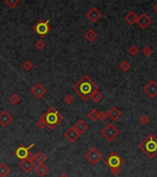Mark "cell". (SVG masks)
<instances>
[{"mask_svg":"<svg viewBox=\"0 0 157 177\" xmlns=\"http://www.w3.org/2000/svg\"><path fill=\"white\" fill-rule=\"evenodd\" d=\"M73 91L79 94V96L83 101H88L91 98V95L93 93V92L98 90V86L93 82L92 79H90L89 76L84 75L74 86Z\"/></svg>","mask_w":157,"mask_h":177,"instance_id":"1","label":"cell"},{"mask_svg":"<svg viewBox=\"0 0 157 177\" xmlns=\"http://www.w3.org/2000/svg\"><path fill=\"white\" fill-rule=\"evenodd\" d=\"M139 148L149 159H154L157 155V137L153 134H150L139 145Z\"/></svg>","mask_w":157,"mask_h":177,"instance_id":"2","label":"cell"},{"mask_svg":"<svg viewBox=\"0 0 157 177\" xmlns=\"http://www.w3.org/2000/svg\"><path fill=\"white\" fill-rule=\"evenodd\" d=\"M42 117L44 119L47 127L50 129H55L58 124L63 120V116L54 107H50Z\"/></svg>","mask_w":157,"mask_h":177,"instance_id":"3","label":"cell"},{"mask_svg":"<svg viewBox=\"0 0 157 177\" xmlns=\"http://www.w3.org/2000/svg\"><path fill=\"white\" fill-rule=\"evenodd\" d=\"M104 163L110 168V170H112L115 168L121 167V165H123V163H124V160L119 156V154L117 152L114 151L106 159Z\"/></svg>","mask_w":157,"mask_h":177,"instance_id":"4","label":"cell"},{"mask_svg":"<svg viewBox=\"0 0 157 177\" xmlns=\"http://www.w3.org/2000/svg\"><path fill=\"white\" fill-rule=\"evenodd\" d=\"M119 133H120L119 130L113 125L112 123H109L108 125L104 127L101 131L102 136L108 141H113L119 135Z\"/></svg>","mask_w":157,"mask_h":177,"instance_id":"5","label":"cell"},{"mask_svg":"<svg viewBox=\"0 0 157 177\" xmlns=\"http://www.w3.org/2000/svg\"><path fill=\"white\" fill-rule=\"evenodd\" d=\"M33 31L39 36L44 37L51 31V26L49 25V20H40L35 25L33 26Z\"/></svg>","mask_w":157,"mask_h":177,"instance_id":"6","label":"cell"},{"mask_svg":"<svg viewBox=\"0 0 157 177\" xmlns=\"http://www.w3.org/2000/svg\"><path fill=\"white\" fill-rule=\"evenodd\" d=\"M102 158H103V154L95 147L91 148L85 154V159L93 165L97 164L102 160Z\"/></svg>","mask_w":157,"mask_h":177,"instance_id":"7","label":"cell"},{"mask_svg":"<svg viewBox=\"0 0 157 177\" xmlns=\"http://www.w3.org/2000/svg\"><path fill=\"white\" fill-rule=\"evenodd\" d=\"M34 146V144H31L29 147H24V146H20L19 148H17L16 150L14 151V154L17 158H19L21 161H23L25 159H28L29 155H30V149L32 148Z\"/></svg>","mask_w":157,"mask_h":177,"instance_id":"8","label":"cell"},{"mask_svg":"<svg viewBox=\"0 0 157 177\" xmlns=\"http://www.w3.org/2000/svg\"><path fill=\"white\" fill-rule=\"evenodd\" d=\"M143 92L150 97V98H155L157 96V82L155 80H151L144 88Z\"/></svg>","mask_w":157,"mask_h":177,"instance_id":"9","label":"cell"},{"mask_svg":"<svg viewBox=\"0 0 157 177\" xmlns=\"http://www.w3.org/2000/svg\"><path fill=\"white\" fill-rule=\"evenodd\" d=\"M31 92L36 99H41V98H43V96L45 95L47 91L41 83H37L31 88Z\"/></svg>","mask_w":157,"mask_h":177,"instance_id":"10","label":"cell"},{"mask_svg":"<svg viewBox=\"0 0 157 177\" xmlns=\"http://www.w3.org/2000/svg\"><path fill=\"white\" fill-rule=\"evenodd\" d=\"M152 22L151 18L145 14V13H142L139 17H138V21H137V23L139 24V26L141 27L142 29L145 30L146 28H148V26Z\"/></svg>","mask_w":157,"mask_h":177,"instance_id":"11","label":"cell"},{"mask_svg":"<svg viewBox=\"0 0 157 177\" xmlns=\"http://www.w3.org/2000/svg\"><path fill=\"white\" fill-rule=\"evenodd\" d=\"M34 167H35V165H34V161L30 160V159H25V160H23L20 163V168L25 173L31 172Z\"/></svg>","mask_w":157,"mask_h":177,"instance_id":"12","label":"cell"},{"mask_svg":"<svg viewBox=\"0 0 157 177\" xmlns=\"http://www.w3.org/2000/svg\"><path fill=\"white\" fill-rule=\"evenodd\" d=\"M12 120H13L12 115L6 110L0 113V125L2 127H8L12 122Z\"/></svg>","mask_w":157,"mask_h":177,"instance_id":"13","label":"cell"},{"mask_svg":"<svg viewBox=\"0 0 157 177\" xmlns=\"http://www.w3.org/2000/svg\"><path fill=\"white\" fill-rule=\"evenodd\" d=\"M64 136H65L66 139H67V141H69L70 143L75 142V141H76V140L79 138V137H80V135L77 133V131L74 129L73 127H71L68 130H67V131L65 132Z\"/></svg>","mask_w":157,"mask_h":177,"instance_id":"14","label":"cell"},{"mask_svg":"<svg viewBox=\"0 0 157 177\" xmlns=\"http://www.w3.org/2000/svg\"><path fill=\"white\" fill-rule=\"evenodd\" d=\"M86 16L92 22H96L102 17V13L96 8H92L88 12H87Z\"/></svg>","mask_w":157,"mask_h":177,"instance_id":"15","label":"cell"},{"mask_svg":"<svg viewBox=\"0 0 157 177\" xmlns=\"http://www.w3.org/2000/svg\"><path fill=\"white\" fill-rule=\"evenodd\" d=\"M73 127L77 131V133L80 136L81 134H83L87 129H88V125H87L84 120L80 119V120L77 121V123L73 126Z\"/></svg>","mask_w":157,"mask_h":177,"instance_id":"16","label":"cell"},{"mask_svg":"<svg viewBox=\"0 0 157 177\" xmlns=\"http://www.w3.org/2000/svg\"><path fill=\"white\" fill-rule=\"evenodd\" d=\"M121 111L117 108V107H116V106H113V107L108 111V113H107V116L112 120V121H116L120 116H121Z\"/></svg>","mask_w":157,"mask_h":177,"instance_id":"17","label":"cell"},{"mask_svg":"<svg viewBox=\"0 0 157 177\" xmlns=\"http://www.w3.org/2000/svg\"><path fill=\"white\" fill-rule=\"evenodd\" d=\"M35 172H36L39 176L43 177V176H44L45 174H47V173L49 172V168H48L45 164H44V163L38 164V165L35 167Z\"/></svg>","mask_w":157,"mask_h":177,"instance_id":"18","label":"cell"},{"mask_svg":"<svg viewBox=\"0 0 157 177\" xmlns=\"http://www.w3.org/2000/svg\"><path fill=\"white\" fill-rule=\"evenodd\" d=\"M125 21H126L129 25H134L135 23H137L138 16L136 15L135 12L130 11V12H129V13L125 16Z\"/></svg>","mask_w":157,"mask_h":177,"instance_id":"19","label":"cell"},{"mask_svg":"<svg viewBox=\"0 0 157 177\" xmlns=\"http://www.w3.org/2000/svg\"><path fill=\"white\" fill-rule=\"evenodd\" d=\"M84 37L86 38L87 41H89L90 43H92L97 38V33L93 29H90L84 33Z\"/></svg>","mask_w":157,"mask_h":177,"instance_id":"20","label":"cell"},{"mask_svg":"<svg viewBox=\"0 0 157 177\" xmlns=\"http://www.w3.org/2000/svg\"><path fill=\"white\" fill-rule=\"evenodd\" d=\"M10 173V168L5 163H0V177H7Z\"/></svg>","mask_w":157,"mask_h":177,"instance_id":"21","label":"cell"},{"mask_svg":"<svg viewBox=\"0 0 157 177\" xmlns=\"http://www.w3.org/2000/svg\"><path fill=\"white\" fill-rule=\"evenodd\" d=\"M46 159H47L46 155L43 151H39L36 155H34L33 160L36 161L39 164H42V163H44L46 161Z\"/></svg>","mask_w":157,"mask_h":177,"instance_id":"22","label":"cell"},{"mask_svg":"<svg viewBox=\"0 0 157 177\" xmlns=\"http://www.w3.org/2000/svg\"><path fill=\"white\" fill-rule=\"evenodd\" d=\"M91 99H92L93 101H95V102H99V101L103 99V94L97 90V91L93 92V93L91 95Z\"/></svg>","mask_w":157,"mask_h":177,"instance_id":"23","label":"cell"},{"mask_svg":"<svg viewBox=\"0 0 157 177\" xmlns=\"http://www.w3.org/2000/svg\"><path fill=\"white\" fill-rule=\"evenodd\" d=\"M9 101L11 104L13 105H16V104H19L21 102V98L18 94H12L10 97H9Z\"/></svg>","mask_w":157,"mask_h":177,"instance_id":"24","label":"cell"},{"mask_svg":"<svg viewBox=\"0 0 157 177\" xmlns=\"http://www.w3.org/2000/svg\"><path fill=\"white\" fill-rule=\"evenodd\" d=\"M98 116H99V113L95 110V109H93L92 111H90V113L88 114V117L92 120V121H97L98 119Z\"/></svg>","mask_w":157,"mask_h":177,"instance_id":"25","label":"cell"},{"mask_svg":"<svg viewBox=\"0 0 157 177\" xmlns=\"http://www.w3.org/2000/svg\"><path fill=\"white\" fill-rule=\"evenodd\" d=\"M19 3L20 0H5V4L10 8H14Z\"/></svg>","mask_w":157,"mask_h":177,"instance_id":"26","label":"cell"},{"mask_svg":"<svg viewBox=\"0 0 157 177\" xmlns=\"http://www.w3.org/2000/svg\"><path fill=\"white\" fill-rule=\"evenodd\" d=\"M130 64L129 63V62H127V61H123L121 64H120V66H119V67H120V69L122 70L123 72H127L128 70H129V68H130Z\"/></svg>","mask_w":157,"mask_h":177,"instance_id":"27","label":"cell"},{"mask_svg":"<svg viewBox=\"0 0 157 177\" xmlns=\"http://www.w3.org/2000/svg\"><path fill=\"white\" fill-rule=\"evenodd\" d=\"M36 126H37V127H38L39 129H41V130L44 129V128H45V127H47L46 123H45V121H44V119L43 117H41V118L37 121Z\"/></svg>","mask_w":157,"mask_h":177,"instance_id":"28","label":"cell"},{"mask_svg":"<svg viewBox=\"0 0 157 177\" xmlns=\"http://www.w3.org/2000/svg\"><path fill=\"white\" fill-rule=\"evenodd\" d=\"M22 66H23V68L26 70V71H29V70H31L32 67H33V64H32V62L31 61V60H25L24 62H23V64H22Z\"/></svg>","mask_w":157,"mask_h":177,"instance_id":"29","label":"cell"},{"mask_svg":"<svg viewBox=\"0 0 157 177\" xmlns=\"http://www.w3.org/2000/svg\"><path fill=\"white\" fill-rule=\"evenodd\" d=\"M139 52V49L136 46V45H132L129 49V53L131 55V56H136L138 55V53Z\"/></svg>","mask_w":157,"mask_h":177,"instance_id":"30","label":"cell"},{"mask_svg":"<svg viewBox=\"0 0 157 177\" xmlns=\"http://www.w3.org/2000/svg\"><path fill=\"white\" fill-rule=\"evenodd\" d=\"M149 122H150V118H149L148 115L144 114V115H142L141 118H139V123H141L142 125H143V126H146Z\"/></svg>","mask_w":157,"mask_h":177,"instance_id":"31","label":"cell"},{"mask_svg":"<svg viewBox=\"0 0 157 177\" xmlns=\"http://www.w3.org/2000/svg\"><path fill=\"white\" fill-rule=\"evenodd\" d=\"M63 101H64V102L67 103V104H71V103L74 101V99H73V97H72L70 94H67V95L64 97Z\"/></svg>","mask_w":157,"mask_h":177,"instance_id":"32","label":"cell"},{"mask_svg":"<svg viewBox=\"0 0 157 177\" xmlns=\"http://www.w3.org/2000/svg\"><path fill=\"white\" fill-rule=\"evenodd\" d=\"M35 47H36V49L42 51V50L45 47V43H44L43 40H38V41L36 42V43H35Z\"/></svg>","mask_w":157,"mask_h":177,"instance_id":"33","label":"cell"},{"mask_svg":"<svg viewBox=\"0 0 157 177\" xmlns=\"http://www.w3.org/2000/svg\"><path fill=\"white\" fill-rule=\"evenodd\" d=\"M152 53V50L149 47V46H146L142 49V54L145 56H150Z\"/></svg>","mask_w":157,"mask_h":177,"instance_id":"34","label":"cell"},{"mask_svg":"<svg viewBox=\"0 0 157 177\" xmlns=\"http://www.w3.org/2000/svg\"><path fill=\"white\" fill-rule=\"evenodd\" d=\"M108 118V116H107V113H106V112H100L99 113V116H98V119H100L101 121H106V119Z\"/></svg>","mask_w":157,"mask_h":177,"instance_id":"35","label":"cell"},{"mask_svg":"<svg viewBox=\"0 0 157 177\" xmlns=\"http://www.w3.org/2000/svg\"><path fill=\"white\" fill-rule=\"evenodd\" d=\"M111 172H112L114 175L117 176V175H119V174H120V172H121V168L119 167V168H115V169H112V170H111Z\"/></svg>","mask_w":157,"mask_h":177,"instance_id":"36","label":"cell"},{"mask_svg":"<svg viewBox=\"0 0 157 177\" xmlns=\"http://www.w3.org/2000/svg\"><path fill=\"white\" fill-rule=\"evenodd\" d=\"M152 9L154 10V12H155V13H157V3H156V4H155V5L153 6Z\"/></svg>","mask_w":157,"mask_h":177,"instance_id":"37","label":"cell"},{"mask_svg":"<svg viewBox=\"0 0 157 177\" xmlns=\"http://www.w3.org/2000/svg\"><path fill=\"white\" fill-rule=\"evenodd\" d=\"M59 177H69L67 173H62V174H60L59 175Z\"/></svg>","mask_w":157,"mask_h":177,"instance_id":"38","label":"cell"}]
</instances>
